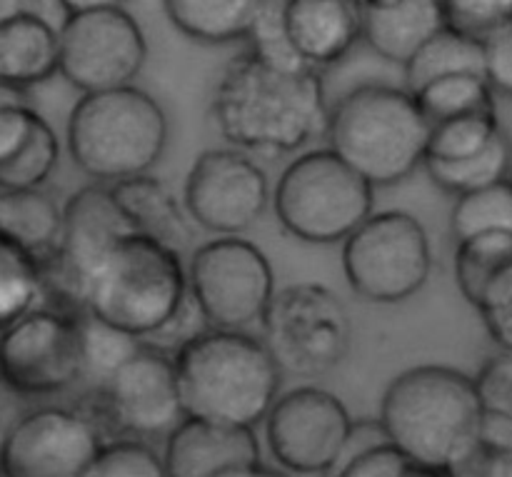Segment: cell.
I'll return each instance as SVG.
<instances>
[{"label": "cell", "instance_id": "b9f144b4", "mask_svg": "<svg viewBox=\"0 0 512 477\" xmlns=\"http://www.w3.org/2000/svg\"><path fill=\"white\" fill-rule=\"evenodd\" d=\"M8 428H10L8 410H5V405L0 403V445H3V440H5V433H8Z\"/></svg>", "mask_w": 512, "mask_h": 477}, {"label": "cell", "instance_id": "9a60e30c", "mask_svg": "<svg viewBox=\"0 0 512 477\" xmlns=\"http://www.w3.org/2000/svg\"><path fill=\"white\" fill-rule=\"evenodd\" d=\"M105 443L78 408H40L10 423L0 445L5 477H85Z\"/></svg>", "mask_w": 512, "mask_h": 477}, {"label": "cell", "instance_id": "f546056e", "mask_svg": "<svg viewBox=\"0 0 512 477\" xmlns=\"http://www.w3.org/2000/svg\"><path fill=\"white\" fill-rule=\"evenodd\" d=\"M78 318L80 335H83V375H80V383L85 388H95L128 355H133L143 345V340L103 323V320L95 318L88 310H80Z\"/></svg>", "mask_w": 512, "mask_h": 477}, {"label": "cell", "instance_id": "7bdbcfd3", "mask_svg": "<svg viewBox=\"0 0 512 477\" xmlns=\"http://www.w3.org/2000/svg\"><path fill=\"white\" fill-rule=\"evenodd\" d=\"M510 183H512V173H510Z\"/></svg>", "mask_w": 512, "mask_h": 477}, {"label": "cell", "instance_id": "ab89813d", "mask_svg": "<svg viewBox=\"0 0 512 477\" xmlns=\"http://www.w3.org/2000/svg\"><path fill=\"white\" fill-rule=\"evenodd\" d=\"M63 5L65 13H83V10H98V8H115L123 5L125 0H58Z\"/></svg>", "mask_w": 512, "mask_h": 477}, {"label": "cell", "instance_id": "e0dca14e", "mask_svg": "<svg viewBox=\"0 0 512 477\" xmlns=\"http://www.w3.org/2000/svg\"><path fill=\"white\" fill-rule=\"evenodd\" d=\"M165 443L170 477H253L265 475L255 428L183 418Z\"/></svg>", "mask_w": 512, "mask_h": 477}, {"label": "cell", "instance_id": "f35d334b", "mask_svg": "<svg viewBox=\"0 0 512 477\" xmlns=\"http://www.w3.org/2000/svg\"><path fill=\"white\" fill-rule=\"evenodd\" d=\"M18 13H35L48 18L50 23H55L60 28L68 13L63 10V5L58 0H0V20L13 18Z\"/></svg>", "mask_w": 512, "mask_h": 477}, {"label": "cell", "instance_id": "44dd1931", "mask_svg": "<svg viewBox=\"0 0 512 477\" xmlns=\"http://www.w3.org/2000/svg\"><path fill=\"white\" fill-rule=\"evenodd\" d=\"M58 25L35 13L0 20V83L30 90L58 73Z\"/></svg>", "mask_w": 512, "mask_h": 477}, {"label": "cell", "instance_id": "ba28073f", "mask_svg": "<svg viewBox=\"0 0 512 477\" xmlns=\"http://www.w3.org/2000/svg\"><path fill=\"white\" fill-rule=\"evenodd\" d=\"M263 343L283 373L323 378L345 360L353 323L343 300L320 283H295L275 290L265 308Z\"/></svg>", "mask_w": 512, "mask_h": 477}, {"label": "cell", "instance_id": "cb8c5ba5", "mask_svg": "<svg viewBox=\"0 0 512 477\" xmlns=\"http://www.w3.org/2000/svg\"><path fill=\"white\" fill-rule=\"evenodd\" d=\"M63 208L40 188L0 190V233L18 240L35 258L58 248Z\"/></svg>", "mask_w": 512, "mask_h": 477}, {"label": "cell", "instance_id": "4316f807", "mask_svg": "<svg viewBox=\"0 0 512 477\" xmlns=\"http://www.w3.org/2000/svg\"><path fill=\"white\" fill-rule=\"evenodd\" d=\"M423 165L438 188H443L445 193L463 195L510 178L512 140L503 128L480 153L460 160H423Z\"/></svg>", "mask_w": 512, "mask_h": 477}, {"label": "cell", "instance_id": "74e56055", "mask_svg": "<svg viewBox=\"0 0 512 477\" xmlns=\"http://www.w3.org/2000/svg\"><path fill=\"white\" fill-rule=\"evenodd\" d=\"M483 55L490 88L512 98V20L483 40Z\"/></svg>", "mask_w": 512, "mask_h": 477}, {"label": "cell", "instance_id": "3957f363", "mask_svg": "<svg viewBox=\"0 0 512 477\" xmlns=\"http://www.w3.org/2000/svg\"><path fill=\"white\" fill-rule=\"evenodd\" d=\"M173 363L185 418L255 428L280 395L283 370L263 338L245 330H203L180 345Z\"/></svg>", "mask_w": 512, "mask_h": 477}, {"label": "cell", "instance_id": "7c38bea8", "mask_svg": "<svg viewBox=\"0 0 512 477\" xmlns=\"http://www.w3.org/2000/svg\"><path fill=\"white\" fill-rule=\"evenodd\" d=\"M78 313L38 305L8 325L0 333V385L23 398L58 395L78 385L83 375Z\"/></svg>", "mask_w": 512, "mask_h": 477}, {"label": "cell", "instance_id": "52a82bcc", "mask_svg": "<svg viewBox=\"0 0 512 477\" xmlns=\"http://www.w3.org/2000/svg\"><path fill=\"white\" fill-rule=\"evenodd\" d=\"M375 188L335 150L295 158L275 185V215L303 243H343L370 213Z\"/></svg>", "mask_w": 512, "mask_h": 477}, {"label": "cell", "instance_id": "4fadbf2b", "mask_svg": "<svg viewBox=\"0 0 512 477\" xmlns=\"http://www.w3.org/2000/svg\"><path fill=\"white\" fill-rule=\"evenodd\" d=\"M58 35V73L83 93L133 85L148 58L143 30L123 5L70 13Z\"/></svg>", "mask_w": 512, "mask_h": 477}, {"label": "cell", "instance_id": "6da1fadb", "mask_svg": "<svg viewBox=\"0 0 512 477\" xmlns=\"http://www.w3.org/2000/svg\"><path fill=\"white\" fill-rule=\"evenodd\" d=\"M328 110L320 70L273 63L250 48L225 65L210 103L218 133L263 158L290 155L325 135Z\"/></svg>", "mask_w": 512, "mask_h": 477}, {"label": "cell", "instance_id": "4dcf8cb0", "mask_svg": "<svg viewBox=\"0 0 512 477\" xmlns=\"http://www.w3.org/2000/svg\"><path fill=\"white\" fill-rule=\"evenodd\" d=\"M503 130L498 110H475L430 125L425 160H460L480 153Z\"/></svg>", "mask_w": 512, "mask_h": 477}, {"label": "cell", "instance_id": "8fae6325", "mask_svg": "<svg viewBox=\"0 0 512 477\" xmlns=\"http://www.w3.org/2000/svg\"><path fill=\"white\" fill-rule=\"evenodd\" d=\"M188 293L208 328L245 330L263 318L275 275L258 245L240 235H220L190 258Z\"/></svg>", "mask_w": 512, "mask_h": 477}, {"label": "cell", "instance_id": "7402d4cb", "mask_svg": "<svg viewBox=\"0 0 512 477\" xmlns=\"http://www.w3.org/2000/svg\"><path fill=\"white\" fill-rule=\"evenodd\" d=\"M113 195L123 205L125 215L133 223L135 233L148 235L183 255L193 243V225L173 190L148 173L110 183Z\"/></svg>", "mask_w": 512, "mask_h": 477}, {"label": "cell", "instance_id": "ffe728a7", "mask_svg": "<svg viewBox=\"0 0 512 477\" xmlns=\"http://www.w3.org/2000/svg\"><path fill=\"white\" fill-rule=\"evenodd\" d=\"M443 28L440 0H363V40L390 63L405 65Z\"/></svg>", "mask_w": 512, "mask_h": 477}, {"label": "cell", "instance_id": "d6a6232c", "mask_svg": "<svg viewBox=\"0 0 512 477\" xmlns=\"http://www.w3.org/2000/svg\"><path fill=\"white\" fill-rule=\"evenodd\" d=\"M163 455L148 440L113 438L100 445L85 477H163Z\"/></svg>", "mask_w": 512, "mask_h": 477}, {"label": "cell", "instance_id": "7a4b0ae2", "mask_svg": "<svg viewBox=\"0 0 512 477\" xmlns=\"http://www.w3.org/2000/svg\"><path fill=\"white\" fill-rule=\"evenodd\" d=\"M485 408L475 378L445 365H418L388 385L380 428L423 477L463 475L475 455Z\"/></svg>", "mask_w": 512, "mask_h": 477}, {"label": "cell", "instance_id": "9c48e42d", "mask_svg": "<svg viewBox=\"0 0 512 477\" xmlns=\"http://www.w3.org/2000/svg\"><path fill=\"white\" fill-rule=\"evenodd\" d=\"M78 410L105 440L165 438L185 418L173 358L143 343L103 383L85 388Z\"/></svg>", "mask_w": 512, "mask_h": 477}, {"label": "cell", "instance_id": "60d3db41", "mask_svg": "<svg viewBox=\"0 0 512 477\" xmlns=\"http://www.w3.org/2000/svg\"><path fill=\"white\" fill-rule=\"evenodd\" d=\"M3 103H30L28 90H18V88H10V85L0 83V105Z\"/></svg>", "mask_w": 512, "mask_h": 477}, {"label": "cell", "instance_id": "d4e9b609", "mask_svg": "<svg viewBox=\"0 0 512 477\" xmlns=\"http://www.w3.org/2000/svg\"><path fill=\"white\" fill-rule=\"evenodd\" d=\"M405 88L415 93L430 80L450 73H480L485 75L483 43L453 28H443L425 40L413 58L403 65Z\"/></svg>", "mask_w": 512, "mask_h": 477}, {"label": "cell", "instance_id": "f1b7e54d", "mask_svg": "<svg viewBox=\"0 0 512 477\" xmlns=\"http://www.w3.org/2000/svg\"><path fill=\"white\" fill-rule=\"evenodd\" d=\"M413 95L430 125L455 118V115L495 108V90L480 73L440 75L415 90Z\"/></svg>", "mask_w": 512, "mask_h": 477}, {"label": "cell", "instance_id": "8d00e7d4", "mask_svg": "<svg viewBox=\"0 0 512 477\" xmlns=\"http://www.w3.org/2000/svg\"><path fill=\"white\" fill-rule=\"evenodd\" d=\"M490 338L503 350H512V265L485 290L478 308Z\"/></svg>", "mask_w": 512, "mask_h": 477}, {"label": "cell", "instance_id": "2e32d148", "mask_svg": "<svg viewBox=\"0 0 512 477\" xmlns=\"http://www.w3.org/2000/svg\"><path fill=\"white\" fill-rule=\"evenodd\" d=\"M270 203L265 170L238 148L205 150L185 180V208L193 223L215 235L253 228Z\"/></svg>", "mask_w": 512, "mask_h": 477}, {"label": "cell", "instance_id": "277c9868", "mask_svg": "<svg viewBox=\"0 0 512 477\" xmlns=\"http://www.w3.org/2000/svg\"><path fill=\"white\" fill-rule=\"evenodd\" d=\"M325 138L373 188H388L423 165L430 123L408 88L368 83L330 105Z\"/></svg>", "mask_w": 512, "mask_h": 477}, {"label": "cell", "instance_id": "ac0fdd59", "mask_svg": "<svg viewBox=\"0 0 512 477\" xmlns=\"http://www.w3.org/2000/svg\"><path fill=\"white\" fill-rule=\"evenodd\" d=\"M283 25L300 63L330 68L363 40V0H283Z\"/></svg>", "mask_w": 512, "mask_h": 477}, {"label": "cell", "instance_id": "484cf974", "mask_svg": "<svg viewBox=\"0 0 512 477\" xmlns=\"http://www.w3.org/2000/svg\"><path fill=\"white\" fill-rule=\"evenodd\" d=\"M512 265L510 230H485L458 240L455 248V280L473 308H478L488 285Z\"/></svg>", "mask_w": 512, "mask_h": 477}, {"label": "cell", "instance_id": "30bf717a", "mask_svg": "<svg viewBox=\"0 0 512 477\" xmlns=\"http://www.w3.org/2000/svg\"><path fill=\"white\" fill-rule=\"evenodd\" d=\"M343 270L360 298L383 305L413 298L433 273L423 223L405 210L370 213L343 240Z\"/></svg>", "mask_w": 512, "mask_h": 477}, {"label": "cell", "instance_id": "e575fe53", "mask_svg": "<svg viewBox=\"0 0 512 477\" xmlns=\"http://www.w3.org/2000/svg\"><path fill=\"white\" fill-rule=\"evenodd\" d=\"M340 475L345 477H423L418 465L388 438L350 455Z\"/></svg>", "mask_w": 512, "mask_h": 477}, {"label": "cell", "instance_id": "8992f818", "mask_svg": "<svg viewBox=\"0 0 512 477\" xmlns=\"http://www.w3.org/2000/svg\"><path fill=\"white\" fill-rule=\"evenodd\" d=\"M168 118L153 95L135 85L83 93L68 118L73 163L98 183L143 175L163 158Z\"/></svg>", "mask_w": 512, "mask_h": 477}, {"label": "cell", "instance_id": "603a6c76", "mask_svg": "<svg viewBox=\"0 0 512 477\" xmlns=\"http://www.w3.org/2000/svg\"><path fill=\"white\" fill-rule=\"evenodd\" d=\"M170 23L208 45L245 40L265 0H163Z\"/></svg>", "mask_w": 512, "mask_h": 477}, {"label": "cell", "instance_id": "1f68e13d", "mask_svg": "<svg viewBox=\"0 0 512 477\" xmlns=\"http://www.w3.org/2000/svg\"><path fill=\"white\" fill-rule=\"evenodd\" d=\"M450 230L455 243L485 230H510L512 233V183L510 178L498 180L485 188L458 195Z\"/></svg>", "mask_w": 512, "mask_h": 477}, {"label": "cell", "instance_id": "836d02e7", "mask_svg": "<svg viewBox=\"0 0 512 477\" xmlns=\"http://www.w3.org/2000/svg\"><path fill=\"white\" fill-rule=\"evenodd\" d=\"M445 28L483 43L490 33L512 20V0H440Z\"/></svg>", "mask_w": 512, "mask_h": 477}, {"label": "cell", "instance_id": "5bb4252c", "mask_svg": "<svg viewBox=\"0 0 512 477\" xmlns=\"http://www.w3.org/2000/svg\"><path fill=\"white\" fill-rule=\"evenodd\" d=\"M263 423L275 463L298 475L333 473L343 465L355 425L338 395L313 385L278 395Z\"/></svg>", "mask_w": 512, "mask_h": 477}, {"label": "cell", "instance_id": "d590c367", "mask_svg": "<svg viewBox=\"0 0 512 477\" xmlns=\"http://www.w3.org/2000/svg\"><path fill=\"white\" fill-rule=\"evenodd\" d=\"M475 385L485 413L500 415L512 423V350L500 348L498 355L485 360Z\"/></svg>", "mask_w": 512, "mask_h": 477}, {"label": "cell", "instance_id": "5b68a950", "mask_svg": "<svg viewBox=\"0 0 512 477\" xmlns=\"http://www.w3.org/2000/svg\"><path fill=\"white\" fill-rule=\"evenodd\" d=\"M188 298L183 255L168 245L130 233L110 250L85 288V310L103 323L155 338L180 320Z\"/></svg>", "mask_w": 512, "mask_h": 477}, {"label": "cell", "instance_id": "d6986e66", "mask_svg": "<svg viewBox=\"0 0 512 477\" xmlns=\"http://www.w3.org/2000/svg\"><path fill=\"white\" fill-rule=\"evenodd\" d=\"M58 158V135L33 103L0 105V190L43 188Z\"/></svg>", "mask_w": 512, "mask_h": 477}, {"label": "cell", "instance_id": "83f0119b", "mask_svg": "<svg viewBox=\"0 0 512 477\" xmlns=\"http://www.w3.org/2000/svg\"><path fill=\"white\" fill-rule=\"evenodd\" d=\"M43 303L40 260L28 248L0 233V333Z\"/></svg>", "mask_w": 512, "mask_h": 477}]
</instances>
